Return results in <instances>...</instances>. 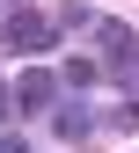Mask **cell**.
<instances>
[{
    "label": "cell",
    "instance_id": "obj_1",
    "mask_svg": "<svg viewBox=\"0 0 139 153\" xmlns=\"http://www.w3.org/2000/svg\"><path fill=\"white\" fill-rule=\"evenodd\" d=\"M44 36H51V22H44V15L15 7V15H8V29H0V44H8V51H44Z\"/></svg>",
    "mask_w": 139,
    "mask_h": 153
},
{
    "label": "cell",
    "instance_id": "obj_2",
    "mask_svg": "<svg viewBox=\"0 0 139 153\" xmlns=\"http://www.w3.org/2000/svg\"><path fill=\"white\" fill-rule=\"evenodd\" d=\"M95 44H103V66H110V73H125V66L139 59V36H132L125 22H95Z\"/></svg>",
    "mask_w": 139,
    "mask_h": 153
},
{
    "label": "cell",
    "instance_id": "obj_3",
    "mask_svg": "<svg viewBox=\"0 0 139 153\" xmlns=\"http://www.w3.org/2000/svg\"><path fill=\"white\" fill-rule=\"evenodd\" d=\"M51 95H59V80H51L44 66H29L22 80H15V109H51Z\"/></svg>",
    "mask_w": 139,
    "mask_h": 153
},
{
    "label": "cell",
    "instance_id": "obj_4",
    "mask_svg": "<svg viewBox=\"0 0 139 153\" xmlns=\"http://www.w3.org/2000/svg\"><path fill=\"white\" fill-rule=\"evenodd\" d=\"M51 124H59V139H81V131H88V109H51Z\"/></svg>",
    "mask_w": 139,
    "mask_h": 153
},
{
    "label": "cell",
    "instance_id": "obj_5",
    "mask_svg": "<svg viewBox=\"0 0 139 153\" xmlns=\"http://www.w3.org/2000/svg\"><path fill=\"white\" fill-rule=\"evenodd\" d=\"M59 73H66V88H95V66H88V59H66Z\"/></svg>",
    "mask_w": 139,
    "mask_h": 153
},
{
    "label": "cell",
    "instance_id": "obj_6",
    "mask_svg": "<svg viewBox=\"0 0 139 153\" xmlns=\"http://www.w3.org/2000/svg\"><path fill=\"white\" fill-rule=\"evenodd\" d=\"M0 109H15V88H8V80H0Z\"/></svg>",
    "mask_w": 139,
    "mask_h": 153
},
{
    "label": "cell",
    "instance_id": "obj_7",
    "mask_svg": "<svg viewBox=\"0 0 139 153\" xmlns=\"http://www.w3.org/2000/svg\"><path fill=\"white\" fill-rule=\"evenodd\" d=\"M0 153H29V146H22V139H0Z\"/></svg>",
    "mask_w": 139,
    "mask_h": 153
}]
</instances>
